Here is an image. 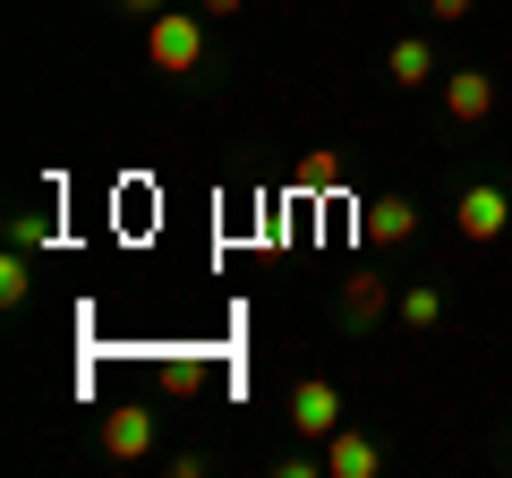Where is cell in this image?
I'll return each mask as SVG.
<instances>
[{
	"instance_id": "8fae6325",
	"label": "cell",
	"mask_w": 512,
	"mask_h": 478,
	"mask_svg": "<svg viewBox=\"0 0 512 478\" xmlns=\"http://www.w3.org/2000/svg\"><path fill=\"white\" fill-rule=\"evenodd\" d=\"M402 325L410 333H436L444 325V291H427V282H419V291H402Z\"/></svg>"
},
{
	"instance_id": "8992f818",
	"label": "cell",
	"mask_w": 512,
	"mask_h": 478,
	"mask_svg": "<svg viewBox=\"0 0 512 478\" xmlns=\"http://www.w3.org/2000/svg\"><path fill=\"white\" fill-rule=\"evenodd\" d=\"M444 111H453V129H478L495 111V77L487 69H444Z\"/></svg>"
},
{
	"instance_id": "9c48e42d",
	"label": "cell",
	"mask_w": 512,
	"mask_h": 478,
	"mask_svg": "<svg viewBox=\"0 0 512 478\" xmlns=\"http://www.w3.org/2000/svg\"><path fill=\"white\" fill-rule=\"evenodd\" d=\"M384 77H393V86H444L436 52H427L419 35H402V43H393V52H384Z\"/></svg>"
},
{
	"instance_id": "52a82bcc",
	"label": "cell",
	"mask_w": 512,
	"mask_h": 478,
	"mask_svg": "<svg viewBox=\"0 0 512 478\" xmlns=\"http://www.w3.org/2000/svg\"><path fill=\"white\" fill-rule=\"evenodd\" d=\"M103 453H111V461H146V453H154V410H146V402H120V410L103 419Z\"/></svg>"
},
{
	"instance_id": "2e32d148",
	"label": "cell",
	"mask_w": 512,
	"mask_h": 478,
	"mask_svg": "<svg viewBox=\"0 0 512 478\" xmlns=\"http://www.w3.org/2000/svg\"><path fill=\"white\" fill-rule=\"evenodd\" d=\"M128 18H163V9H180V0H120Z\"/></svg>"
},
{
	"instance_id": "5bb4252c",
	"label": "cell",
	"mask_w": 512,
	"mask_h": 478,
	"mask_svg": "<svg viewBox=\"0 0 512 478\" xmlns=\"http://www.w3.org/2000/svg\"><path fill=\"white\" fill-rule=\"evenodd\" d=\"M9 239H18V248H52L60 222H52V214H9Z\"/></svg>"
},
{
	"instance_id": "9a60e30c",
	"label": "cell",
	"mask_w": 512,
	"mask_h": 478,
	"mask_svg": "<svg viewBox=\"0 0 512 478\" xmlns=\"http://www.w3.org/2000/svg\"><path fill=\"white\" fill-rule=\"evenodd\" d=\"M470 9H478V0H427V18H444V26H461Z\"/></svg>"
},
{
	"instance_id": "7a4b0ae2",
	"label": "cell",
	"mask_w": 512,
	"mask_h": 478,
	"mask_svg": "<svg viewBox=\"0 0 512 478\" xmlns=\"http://www.w3.org/2000/svg\"><path fill=\"white\" fill-rule=\"evenodd\" d=\"M333 427H342V393H333L325 376H299V385H291V436L299 444H325Z\"/></svg>"
},
{
	"instance_id": "ba28073f",
	"label": "cell",
	"mask_w": 512,
	"mask_h": 478,
	"mask_svg": "<svg viewBox=\"0 0 512 478\" xmlns=\"http://www.w3.org/2000/svg\"><path fill=\"white\" fill-rule=\"evenodd\" d=\"M384 308H393V282H384V274H350V282H342V325H350V333H367Z\"/></svg>"
},
{
	"instance_id": "277c9868",
	"label": "cell",
	"mask_w": 512,
	"mask_h": 478,
	"mask_svg": "<svg viewBox=\"0 0 512 478\" xmlns=\"http://www.w3.org/2000/svg\"><path fill=\"white\" fill-rule=\"evenodd\" d=\"M384 470V444L376 436H367V427H333V436H325V478H376Z\"/></svg>"
},
{
	"instance_id": "5b68a950",
	"label": "cell",
	"mask_w": 512,
	"mask_h": 478,
	"mask_svg": "<svg viewBox=\"0 0 512 478\" xmlns=\"http://www.w3.org/2000/svg\"><path fill=\"white\" fill-rule=\"evenodd\" d=\"M410 231H419V205H410V197H367L359 205V239H367V248H402Z\"/></svg>"
},
{
	"instance_id": "6da1fadb",
	"label": "cell",
	"mask_w": 512,
	"mask_h": 478,
	"mask_svg": "<svg viewBox=\"0 0 512 478\" xmlns=\"http://www.w3.org/2000/svg\"><path fill=\"white\" fill-rule=\"evenodd\" d=\"M146 60L163 77H197L205 69V9H163V18H146Z\"/></svg>"
},
{
	"instance_id": "30bf717a",
	"label": "cell",
	"mask_w": 512,
	"mask_h": 478,
	"mask_svg": "<svg viewBox=\"0 0 512 478\" xmlns=\"http://www.w3.org/2000/svg\"><path fill=\"white\" fill-rule=\"evenodd\" d=\"M35 248H18V239H9V257H0V308H26V291H35Z\"/></svg>"
},
{
	"instance_id": "4fadbf2b",
	"label": "cell",
	"mask_w": 512,
	"mask_h": 478,
	"mask_svg": "<svg viewBox=\"0 0 512 478\" xmlns=\"http://www.w3.org/2000/svg\"><path fill=\"white\" fill-rule=\"evenodd\" d=\"M333 180H342L333 154H308V163H299V197H333Z\"/></svg>"
},
{
	"instance_id": "3957f363",
	"label": "cell",
	"mask_w": 512,
	"mask_h": 478,
	"mask_svg": "<svg viewBox=\"0 0 512 478\" xmlns=\"http://www.w3.org/2000/svg\"><path fill=\"white\" fill-rule=\"evenodd\" d=\"M453 222H461V239H512V197L495 180H470L461 205H453Z\"/></svg>"
},
{
	"instance_id": "e0dca14e",
	"label": "cell",
	"mask_w": 512,
	"mask_h": 478,
	"mask_svg": "<svg viewBox=\"0 0 512 478\" xmlns=\"http://www.w3.org/2000/svg\"><path fill=\"white\" fill-rule=\"evenodd\" d=\"M205 18H239V9H248V0H197Z\"/></svg>"
},
{
	"instance_id": "7c38bea8",
	"label": "cell",
	"mask_w": 512,
	"mask_h": 478,
	"mask_svg": "<svg viewBox=\"0 0 512 478\" xmlns=\"http://www.w3.org/2000/svg\"><path fill=\"white\" fill-rule=\"evenodd\" d=\"M197 385H205V359H197V350H188V359H163V393H171V402H188Z\"/></svg>"
}]
</instances>
